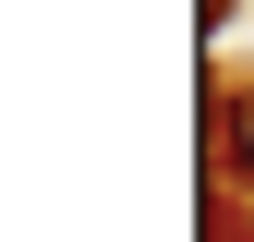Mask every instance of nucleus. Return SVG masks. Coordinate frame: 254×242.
<instances>
[{"instance_id": "1", "label": "nucleus", "mask_w": 254, "mask_h": 242, "mask_svg": "<svg viewBox=\"0 0 254 242\" xmlns=\"http://www.w3.org/2000/svg\"><path fill=\"white\" fill-rule=\"evenodd\" d=\"M206 158H218V182H254V85L206 97Z\"/></svg>"}]
</instances>
